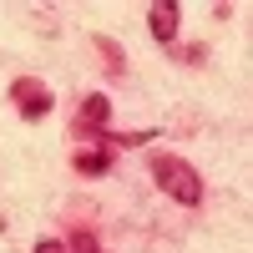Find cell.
Listing matches in <instances>:
<instances>
[{"instance_id": "277c9868", "label": "cell", "mask_w": 253, "mask_h": 253, "mask_svg": "<svg viewBox=\"0 0 253 253\" xmlns=\"http://www.w3.org/2000/svg\"><path fill=\"white\" fill-rule=\"evenodd\" d=\"M107 152H76V172H86V177H101V172H107Z\"/></svg>"}, {"instance_id": "8992f818", "label": "cell", "mask_w": 253, "mask_h": 253, "mask_svg": "<svg viewBox=\"0 0 253 253\" xmlns=\"http://www.w3.org/2000/svg\"><path fill=\"white\" fill-rule=\"evenodd\" d=\"M36 253H71V248H66V243H56V238H41Z\"/></svg>"}, {"instance_id": "7a4b0ae2", "label": "cell", "mask_w": 253, "mask_h": 253, "mask_svg": "<svg viewBox=\"0 0 253 253\" xmlns=\"http://www.w3.org/2000/svg\"><path fill=\"white\" fill-rule=\"evenodd\" d=\"M177 20H182V10H177V0H152V10H147V26H152V41H177Z\"/></svg>"}, {"instance_id": "6da1fadb", "label": "cell", "mask_w": 253, "mask_h": 253, "mask_svg": "<svg viewBox=\"0 0 253 253\" xmlns=\"http://www.w3.org/2000/svg\"><path fill=\"white\" fill-rule=\"evenodd\" d=\"M152 177L167 198H177L182 208H198L203 203V177L187 167L182 157H152Z\"/></svg>"}, {"instance_id": "52a82bcc", "label": "cell", "mask_w": 253, "mask_h": 253, "mask_svg": "<svg viewBox=\"0 0 253 253\" xmlns=\"http://www.w3.org/2000/svg\"><path fill=\"white\" fill-rule=\"evenodd\" d=\"M76 248H81V253H96V243H91L86 233H81V238H76Z\"/></svg>"}, {"instance_id": "5b68a950", "label": "cell", "mask_w": 253, "mask_h": 253, "mask_svg": "<svg viewBox=\"0 0 253 253\" xmlns=\"http://www.w3.org/2000/svg\"><path fill=\"white\" fill-rule=\"evenodd\" d=\"M112 117V107H107V96H86V107H81V122H91V126H101Z\"/></svg>"}, {"instance_id": "3957f363", "label": "cell", "mask_w": 253, "mask_h": 253, "mask_svg": "<svg viewBox=\"0 0 253 253\" xmlns=\"http://www.w3.org/2000/svg\"><path fill=\"white\" fill-rule=\"evenodd\" d=\"M15 91H20V112H26L31 122L36 117H46V107H51V96L36 86V81H15Z\"/></svg>"}]
</instances>
